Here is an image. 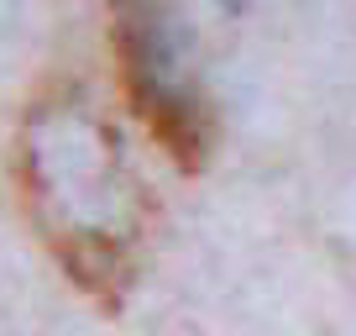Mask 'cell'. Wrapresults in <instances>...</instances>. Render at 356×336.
<instances>
[{"label": "cell", "mask_w": 356, "mask_h": 336, "mask_svg": "<svg viewBox=\"0 0 356 336\" xmlns=\"http://www.w3.org/2000/svg\"><path fill=\"white\" fill-rule=\"evenodd\" d=\"M16 184L68 284L100 305H121L142 268L147 194L100 105L74 84L42 90L16 132Z\"/></svg>", "instance_id": "1"}, {"label": "cell", "mask_w": 356, "mask_h": 336, "mask_svg": "<svg viewBox=\"0 0 356 336\" xmlns=\"http://www.w3.org/2000/svg\"><path fill=\"white\" fill-rule=\"evenodd\" d=\"M111 47L136 121L178 168H200L215 147V105L194 74L178 0H111Z\"/></svg>", "instance_id": "2"}]
</instances>
